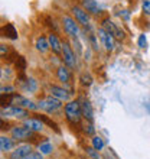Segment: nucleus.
Returning <instances> with one entry per match:
<instances>
[{"label":"nucleus","mask_w":150,"mask_h":159,"mask_svg":"<svg viewBox=\"0 0 150 159\" xmlns=\"http://www.w3.org/2000/svg\"><path fill=\"white\" fill-rule=\"evenodd\" d=\"M101 28H104V29L107 30L110 35H113L117 41H124V38H126L124 30L120 29V28H118V26H117L113 20H110V19H104V20H103V26H101Z\"/></svg>","instance_id":"nucleus-7"},{"label":"nucleus","mask_w":150,"mask_h":159,"mask_svg":"<svg viewBox=\"0 0 150 159\" xmlns=\"http://www.w3.org/2000/svg\"><path fill=\"white\" fill-rule=\"evenodd\" d=\"M38 107L43 110V111H46V113H55L62 107V100H59L54 96H48L38 101Z\"/></svg>","instance_id":"nucleus-2"},{"label":"nucleus","mask_w":150,"mask_h":159,"mask_svg":"<svg viewBox=\"0 0 150 159\" xmlns=\"http://www.w3.org/2000/svg\"><path fill=\"white\" fill-rule=\"evenodd\" d=\"M16 68L19 70V72L20 74H23L25 72V70H26V59L23 58V57H17V59H16Z\"/></svg>","instance_id":"nucleus-25"},{"label":"nucleus","mask_w":150,"mask_h":159,"mask_svg":"<svg viewBox=\"0 0 150 159\" xmlns=\"http://www.w3.org/2000/svg\"><path fill=\"white\" fill-rule=\"evenodd\" d=\"M10 134H12V139H16V140H29V139L35 138V132L30 130L29 127L23 126H13L10 129Z\"/></svg>","instance_id":"nucleus-3"},{"label":"nucleus","mask_w":150,"mask_h":159,"mask_svg":"<svg viewBox=\"0 0 150 159\" xmlns=\"http://www.w3.org/2000/svg\"><path fill=\"white\" fill-rule=\"evenodd\" d=\"M97 152H98V151H97ZM97 152H95V149H94V148H87V153L91 156L92 159H100V155H98Z\"/></svg>","instance_id":"nucleus-29"},{"label":"nucleus","mask_w":150,"mask_h":159,"mask_svg":"<svg viewBox=\"0 0 150 159\" xmlns=\"http://www.w3.org/2000/svg\"><path fill=\"white\" fill-rule=\"evenodd\" d=\"M81 7H84L91 15H100L101 13V9L97 0H81Z\"/></svg>","instance_id":"nucleus-12"},{"label":"nucleus","mask_w":150,"mask_h":159,"mask_svg":"<svg viewBox=\"0 0 150 159\" xmlns=\"http://www.w3.org/2000/svg\"><path fill=\"white\" fill-rule=\"evenodd\" d=\"M0 91H2V94H13V93H15V88L13 87H4V85H2V90H0Z\"/></svg>","instance_id":"nucleus-31"},{"label":"nucleus","mask_w":150,"mask_h":159,"mask_svg":"<svg viewBox=\"0 0 150 159\" xmlns=\"http://www.w3.org/2000/svg\"><path fill=\"white\" fill-rule=\"evenodd\" d=\"M23 125H25L26 127H29L30 130H33L35 133H38V132H42V130H43V121H42L39 117L25 119V120H23Z\"/></svg>","instance_id":"nucleus-15"},{"label":"nucleus","mask_w":150,"mask_h":159,"mask_svg":"<svg viewBox=\"0 0 150 159\" xmlns=\"http://www.w3.org/2000/svg\"><path fill=\"white\" fill-rule=\"evenodd\" d=\"M56 77H58L59 81H62L64 84L69 83V80H71V75H69V70L67 67H59L56 70Z\"/></svg>","instance_id":"nucleus-19"},{"label":"nucleus","mask_w":150,"mask_h":159,"mask_svg":"<svg viewBox=\"0 0 150 159\" xmlns=\"http://www.w3.org/2000/svg\"><path fill=\"white\" fill-rule=\"evenodd\" d=\"M142 9H143V12H144V15L150 16V0H143L142 2Z\"/></svg>","instance_id":"nucleus-28"},{"label":"nucleus","mask_w":150,"mask_h":159,"mask_svg":"<svg viewBox=\"0 0 150 159\" xmlns=\"http://www.w3.org/2000/svg\"><path fill=\"white\" fill-rule=\"evenodd\" d=\"M39 119H41V120L43 121L45 125L51 126V129H54L55 132H56V133H59V132H61V130H59V127H58V125H56V123H55L54 120H51V119L48 117V116H45V114H41V116H39Z\"/></svg>","instance_id":"nucleus-23"},{"label":"nucleus","mask_w":150,"mask_h":159,"mask_svg":"<svg viewBox=\"0 0 150 159\" xmlns=\"http://www.w3.org/2000/svg\"><path fill=\"white\" fill-rule=\"evenodd\" d=\"M146 43H147L146 35H140V36H139V46H140V48H144V46H146Z\"/></svg>","instance_id":"nucleus-32"},{"label":"nucleus","mask_w":150,"mask_h":159,"mask_svg":"<svg viewBox=\"0 0 150 159\" xmlns=\"http://www.w3.org/2000/svg\"><path fill=\"white\" fill-rule=\"evenodd\" d=\"M7 51H9V48L6 45H2L0 46V52H2V57H4V54H7Z\"/></svg>","instance_id":"nucleus-35"},{"label":"nucleus","mask_w":150,"mask_h":159,"mask_svg":"<svg viewBox=\"0 0 150 159\" xmlns=\"http://www.w3.org/2000/svg\"><path fill=\"white\" fill-rule=\"evenodd\" d=\"M62 25H64V30L68 36L71 38H78L79 35V26H78V22H75L71 16L68 15H64L62 16Z\"/></svg>","instance_id":"nucleus-4"},{"label":"nucleus","mask_w":150,"mask_h":159,"mask_svg":"<svg viewBox=\"0 0 150 159\" xmlns=\"http://www.w3.org/2000/svg\"><path fill=\"white\" fill-rule=\"evenodd\" d=\"M98 38L101 39V43H103V46L105 48V51H108V52L114 51V46H116V38H114L113 35H110L104 28H100V29H98Z\"/></svg>","instance_id":"nucleus-9"},{"label":"nucleus","mask_w":150,"mask_h":159,"mask_svg":"<svg viewBox=\"0 0 150 159\" xmlns=\"http://www.w3.org/2000/svg\"><path fill=\"white\" fill-rule=\"evenodd\" d=\"M65 117L71 125H78L82 119V110H81V103L79 101H68L65 107Z\"/></svg>","instance_id":"nucleus-1"},{"label":"nucleus","mask_w":150,"mask_h":159,"mask_svg":"<svg viewBox=\"0 0 150 159\" xmlns=\"http://www.w3.org/2000/svg\"><path fill=\"white\" fill-rule=\"evenodd\" d=\"M72 13H74L75 19H77V22H78L79 25H82V26L90 25V13H88L84 7L74 6V7H72Z\"/></svg>","instance_id":"nucleus-10"},{"label":"nucleus","mask_w":150,"mask_h":159,"mask_svg":"<svg viewBox=\"0 0 150 159\" xmlns=\"http://www.w3.org/2000/svg\"><path fill=\"white\" fill-rule=\"evenodd\" d=\"M62 59H64V64L68 68L74 70L77 67V55H75V52L72 51L71 45L68 42H62Z\"/></svg>","instance_id":"nucleus-5"},{"label":"nucleus","mask_w":150,"mask_h":159,"mask_svg":"<svg viewBox=\"0 0 150 159\" xmlns=\"http://www.w3.org/2000/svg\"><path fill=\"white\" fill-rule=\"evenodd\" d=\"M4 77H6V80H9L10 77H12V72H10V70L9 68H2V80L4 81Z\"/></svg>","instance_id":"nucleus-30"},{"label":"nucleus","mask_w":150,"mask_h":159,"mask_svg":"<svg viewBox=\"0 0 150 159\" xmlns=\"http://www.w3.org/2000/svg\"><path fill=\"white\" fill-rule=\"evenodd\" d=\"M94 132H95V129H94V126L90 123V125L85 127V133H88V134H94Z\"/></svg>","instance_id":"nucleus-34"},{"label":"nucleus","mask_w":150,"mask_h":159,"mask_svg":"<svg viewBox=\"0 0 150 159\" xmlns=\"http://www.w3.org/2000/svg\"><path fill=\"white\" fill-rule=\"evenodd\" d=\"M28 116V110L19 106H7L2 107V117H15V119H25Z\"/></svg>","instance_id":"nucleus-6"},{"label":"nucleus","mask_w":150,"mask_h":159,"mask_svg":"<svg viewBox=\"0 0 150 159\" xmlns=\"http://www.w3.org/2000/svg\"><path fill=\"white\" fill-rule=\"evenodd\" d=\"M22 159H43V155H42L41 152H30V153H28L25 158H22Z\"/></svg>","instance_id":"nucleus-27"},{"label":"nucleus","mask_w":150,"mask_h":159,"mask_svg":"<svg viewBox=\"0 0 150 159\" xmlns=\"http://www.w3.org/2000/svg\"><path fill=\"white\" fill-rule=\"evenodd\" d=\"M81 110H82V117L87 121L92 123L94 120V110H92V106L88 100H82L81 101Z\"/></svg>","instance_id":"nucleus-14"},{"label":"nucleus","mask_w":150,"mask_h":159,"mask_svg":"<svg viewBox=\"0 0 150 159\" xmlns=\"http://www.w3.org/2000/svg\"><path fill=\"white\" fill-rule=\"evenodd\" d=\"M35 46H36V49L39 51L41 54H45V52H48V51L51 49L49 41H48V38H45V36H39V38L36 39V42H35Z\"/></svg>","instance_id":"nucleus-18"},{"label":"nucleus","mask_w":150,"mask_h":159,"mask_svg":"<svg viewBox=\"0 0 150 159\" xmlns=\"http://www.w3.org/2000/svg\"><path fill=\"white\" fill-rule=\"evenodd\" d=\"M38 149H39V152L42 155H49L54 151V146H52V143L49 140H43V142H41L38 145Z\"/></svg>","instance_id":"nucleus-22"},{"label":"nucleus","mask_w":150,"mask_h":159,"mask_svg":"<svg viewBox=\"0 0 150 159\" xmlns=\"http://www.w3.org/2000/svg\"><path fill=\"white\" fill-rule=\"evenodd\" d=\"M90 42H91V45H92V48L94 49H98V43H97V39H95V36L94 35H90Z\"/></svg>","instance_id":"nucleus-33"},{"label":"nucleus","mask_w":150,"mask_h":159,"mask_svg":"<svg viewBox=\"0 0 150 159\" xmlns=\"http://www.w3.org/2000/svg\"><path fill=\"white\" fill-rule=\"evenodd\" d=\"M91 143H92V148L95 151H103L104 149V140L100 138V136H94L91 139Z\"/></svg>","instance_id":"nucleus-24"},{"label":"nucleus","mask_w":150,"mask_h":159,"mask_svg":"<svg viewBox=\"0 0 150 159\" xmlns=\"http://www.w3.org/2000/svg\"><path fill=\"white\" fill-rule=\"evenodd\" d=\"M3 34H4V36L6 38H9V39H12V41H15V39H17V30H16V28L12 25V23H7L6 26H3Z\"/></svg>","instance_id":"nucleus-20"},{"label":"nucleus","mask_w":150,"mask_h":159,"mask_svg":"<svg viewBox=\"0 0 150 159\" xmlns=\"http://www.w3.org/2000/svg\"><path fill=\"white\" fill-rule=\"evenodd\" d=\"M49 93H51V96L56 97V98H59V100H62V101H67L68 98H69V93H68L65 88L58 87V85H51Z\"/></svg>","instance_id":"nucleus-16"},{"label":"nucleus","mask_w":150,"mask_h":159,"mask_svg":"<svg viewBox=\"0 0 150 159\" xmlns=\"http://www.w3.org/2000/svg\"><path fill=\"white\" fill-rule=\"evenodd\" d=\"M22 88L25 90L26 93H36L38 91V81L35 78H32V77H28V78L22 83Z\"/></svg>","instance_id":"nucleus-17"},{"label":"nucleus","mask_w":150,"mask_h":159,"mask_svg":"<svg viewBox=\"0 0 150 159\" xmlns=\"http://www.w3.org/2000/svg\"><path fill=\"white\" fill-rule=\"evenodd\" d=\"M30 152H32V146L29 143H23V145H19L15 151H12L10 159H22L25 158L28 153H30Z\"/></svg>","instance_id":"nucleus-11"},{"label":"nucleus","mask_w":150,"mask_h":159,"mask_svg":"<svg viewBox=\"0 0 150 159\" xmlns=\"http://www.w3.org/2000/svg\"><path fill=\"white\" fill-rule=\"evenodd\" d=\"M79 80H81V84H82V85H87V87H90L92 84V78L90 74H82Z\"/></svg>","instance_id":"nucleus-26"},{"label":"nucleus","mask_w":150,"mask_h":159,"mask_svg":"<svg viewBox=\"0 0 150 159\" xmlns=\"http://www.w3.org/2000/svg\"><path fill=\"white\" fill-rule=\"evenodd\" d=\"M12 149H13V140L3 134L0 138V151L4 153V152H10Z\"/></svg>","instance_id":"nucleus-21"},{"label":"nucleus","mask_w":150,"mask_h":159,"mask_svg":"<svg viewBox=\"0 0 150 159\" xmlns=\"http://www.w3.org/2000/svg\"><path fill=\"white\" fill-rule=\"evenodd\" d=\"M48 41H49V46L52 52L56 55H62V42L59 41V38L55 34H49L48 36Z\"/></svg>","instance_id":"nucleus-13"},{"label":"nucleus","mask_w":150,"mask_h":159,"mask_svg":"<svg viewBox=\"0 0 150 159\" xmlns=\"http://www.w3.org/2000/svg\"><path fill=\"white\" fill-rule=\"evenodd\" d=\"M12 106H19V107H23L26 110H38V104H35L32 100L26 98V97L17 94V93H13L12 96Z\"/></svg>","instance_id":"nucleus-8"}]
</instances>
